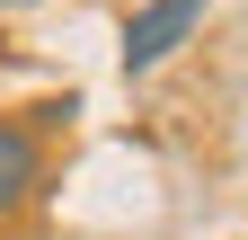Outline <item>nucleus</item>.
Returning a JSON list of instances; mask_svg holds the SVG:
<instances>
[{
  "mask_svg": "<svg viewBox=\"0 0 248 240\" xmlns=\"http://www.w3.org/2000/svg\"><path fill=\"white\" fill-rule=\"evenodd\" d=\"M204 9L213 0H142L133 18H124V80H142V71H160L169 53L204 27Z\"/></svg>",
  "mask_w": 248,
  "mask_h": 240,
  "instance_id": "obj_1",
  "label": "nucleus"
},
{
  "mask_svg": "<svg viewBox=\"0 0 248 240\" xmlns=\"http://www.w3.org/2000/svg\"><path fill=\"white\" fill-rule=\"evenodd\" d=\"M36 196H45V134L27 116H0V223L27 214Z\"/></svg>",
  "mask_w": 248,
  "mask_h": 240,
  "instance_id": "obj_2",
  "label": "nucleus"
},
{
  "mask_svg": "<svg viewBox=\"0 0 248 240\" xmlns=\"http://www.w3.org/2000/svg\"><path fill=\"white\" fill-rule=\"evenodd\" d=\"M0 9H36V0H0Z\"/></svg>",
  "mask_w": 248,
  "mask_h": 240,
  "instance_id": "obj_3",
  "label": "nucleus"
}]
</instances>
